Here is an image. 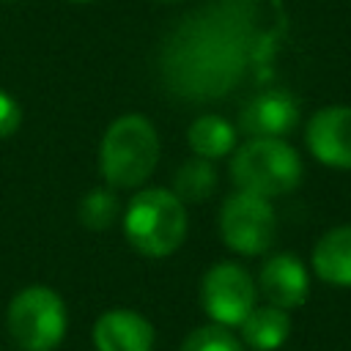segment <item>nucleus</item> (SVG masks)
<instances>
[{
	"label": "nucleus",
	"mask_w": 351,
	"mask_h": 351,
	"mask_svg": "<svg viewBox=\"0 0 351 351\" xmlns=\"http://www.w3.org/2000/svg\"><path fill=\"white\" fill-rule=\"evenodd\" d=\"M244 71V47L222 25L192 19L184 25L165 55V74L176 93L186 99H217L239 82Z\"/></svg>",
	"instance_id": "obj_1"
},
{
	"label": "nucleus",
	"mask_w": 351,
	"mask_h": 351,
	"mask_svg": "<svg viewBox=\"0 0 351 351\" xmlns=\"http://www.w3.org/2000/svg\"><path fill=\"white\" fill-rule=\"evenodd\" d=\"M159 162V134L137 112L115 118L99 145V167L112 189H132L151 178Z\"/></svg>",
	"instance_id": "obj_2"
},
{
	"label": "nucleus",
	"mask_w": 351,
	"mask_h": 351,
	"mask_svg": "<svg viewBox=\"0 0 351 351\" xmlns=\"http://www.w3.org/2000/svg\"><path fill=\"white\" fill-rule=\"evenodd\" d=\"M123 233L140 255L167 258L186 239V206L167 189H143L123 211Z\"/></svg>",
	"instance_id": "obj_3"
},
{
	"label": "nucleus",
	"mask_w": 351,
	"mask_h": 351,
	"mask_svg": "<svg viewBox=\"0 0 351 351\" xmlns=\"http://www.w3.org/2000/svg\"><path fill=\"white\" fill-rule=\"evenodd\" d=\"M230 176L241 192L277 197L299 186L302 159L285 140L252 137L233 154Z\"/></svg>",
	"instance_id": "obj_4"
},
{
	"label": "nucleus",
	"mask_w": 351,
	"mask_h": 351,
	"mask_svg": "<svg viewBox=\"0 0 351 351\" xmlns=\"http://www.w3.org/2000/svg\"><path fill=\"white\" fill-rule=\"evenodd\" d=\"M5 326L22 351H55L69 329V313L58 291L49 285L22 288L5 313Z\"/></svg>",
	"instance_id": "obj_5"
},
{
	"label": "nucleus",
	"mask_w": 351,
	"mask_h": 351,
	"mask_svg": "<svg viewBox=\"0 0 351 351\" xmlns=\"http://www.w3.org/2000/svg\"><path fill=\"white\" fill-rule=\"evenodd\" d=\"M222 241L239 255H261L271 247L277 233V217L269 197L252 192H233L219 208Z\"/></svg>",
	"instance_id": "obj_6"
},
{
	"label": "nucleus",
	"mask_w": 351,
	"mask_h": 351,
	"mask_svg": "<svg viewBox=\"0 0 351 351\" xmlns=\"http://www.w3.org/2000/svg\"><path fill=\"white\" fill-rule=\"evenodd\" d=\"M258 302V285L239 263L219 261L200 280V304L219 326H239Z\"/></svg>",
	"instance_id": "obj_7"
},
{
	"label": "nucleus",
	"mask_w": 351,
	"mask_h": 351,
	"mask_svg": "<svg viewBox=\"0 0 351 351\" xmlns=\"http://www.w3.org/2000/svg\"><path fill=\"white\" fill-rule=\"evenodd\" d=\"M304 140L318 162L351 170V107L329 104L318 110L307 123Z\"/></svg>",
	"instance_id": "obj_8"
},
{
	"label": "nucleus",
	"mask_w": 351,
	"mask_h": 351,
	"mask_svg": "<svg viewBox=\"0 0 351 351\" xmlns=\"http://www.w3.org/2000/svg\"><path fill=\"white\" fill-rule=\"evenodd\" d=\"M296 123H299V104L288 90H280V88L261 90L244 104L239 115V126L250 137L282 140L296 129Z\"/></svg>",
	"instance_id": "obj_9"
},
{
	"label": "nucleus",
	"mask_w": 351,
	"mask_h": 351,
	"mask_svg": "<svg viewBox=\"0 0 351 351\" xmlns=\"http://www.w3.org/2000/svg\"><path fill=\"white\" fill-rule=\"evenodd\" d=\"M258 291L266 296V304L293 310L302 307L310 296V274L296 255L277 252L261 266Z\"/></svg>",
	"instance_id": "obj_10"
},
{
	"label": "nucleus",
	"mask_w": 351,
	"mask_h": 351,
	"mask_svg": "<svg viewBox=\"0 0 351 351\" xmlns=\"http://www.w3.org/2000/svg\"><path fill=\"white\" fill-rule=\"evenodd\" d=\"M90 340L96 351H151L156 332L143 313L115 307L96 318Z\"/></svg>",
	"instance_id": "obj_11"
},
{
	"label": "nucleus",
	"mask_w": 351,
	"mask_h": 351,
	"mask_svg": "<svg viewBox=\"0 0 351 351\" xmlns=\"http://www.w3.org/2000/svg\"><path fill=\"white\" fill-rule=\"evenodd\" d=\"M313 271L335 288H351V225L326 230L313 247Z\"/></svg>",
	"instance_id": "obj_12"
},
{
	"label": "nucleus",
	"mask_w": 351,
	"mask_h": 351,
	"mask_svg": "<svg viewBox=\"0 0 351 351\" xmlns=\"http://www.w3.org/2000/svg\"><path fill=\"white\" fill-rule=\"evenodd\" d=\"M239 329H241V346L252 351H277L291 337L293 324L288 310L274 304H261V307L255 304L250 315L239 324Z\"/></svg>",
	"instance_id": "obj_13"
},
{
	"label": "nucleus",
	"mask_w": 351,
	"mask_h": 351,
	"mask_svg": "<svg viewBox=\"0 0 351 351\" xmlns=\"http://www.w3.org/2000/svg\"><path fill=\"white\" fill-rule=\"evenodd\" d=\"M186 140H189V148L200 159H222L225 154L236 148V129L222 115L208 112L192 121Z\"/></svg>",
	"instance_id": "obj_14"
},
{
	"label": "nucleus",
	"mask_w": 351,
	"mask_h": 351,
	"mask_svg": "<svg viewBox=\"0 0 351 351\" xmlns=\"http://www.w3.org/2000/svg\"><path fill=\"white\" fill-rule=\"evenodd\" d=\"M217 189V170L208 159H189L178 167L173 178V195L186 206V203H203L214 195Z\"/></svg>",
	"instance_id": "obj_15"
},
{
	"label": "nucleus",
	"mask_w": 351,
	"mask_h": 351,
	"mask_svg": "<svg viewBox=\"0 0 351 351\" xmlns=\"http://www.w3.org/2000/svg\"><path fill=\"white\" fill-rule=\"evenodd\" d=\"M121 214V203L112 186H96L80 200V222L88 230H107Z\"/></svg>",
	"instance_id": "obj_16"
},
{
	"label": "nucleus",
	"mask_w": 351,
	"mask_h": 351,
	"mask_svg": "<svg viewBox=\"0 0 351 351\" xmlns=\"http://www.w3.org/2000/svg\"><path fill=\"white\" fill-rule=\"evenodd\" d=\"M181 351H244V346L228 326L206 324V326L192 329L184 337Z\"/></svg>",
	"instance_id": "obj_17"
},
{
	"label": "nucleus",
	"mask_w": 351,
	"mask_h": 351,
	"mask_svg": "<svg viewBox=\"0 0 351 351\" xmlns=\"http://www.w3.org/2000/svg\"><path fill=\"white\" fill-rule=\"evenodd\" d=\"M22 123V110L19 101L14 96H8L5 90H0V140L11 137Z\"/></svg>",
	"instance_id": "obj_18"
},
{
	"label": "nucleus",
	"mask_w": 351,
	"mask_h": 351,
	"mask_svg": "<svg viewBox=\"0 0 351 351\" xmlns=\"http://www.w3.org/2000/svg\"><path fill=\"white\" fill-rule=\"evenodd\" d=\"M154 3H178V0H154Z\"/></svg>",
	"instance_id": "obj_19"
},
{
	"label": "nucleus",
	"mask_w": 351,
	"mask_h": 351,
	"mask_svg": "<svg viewBox=\"0 0 351 351\" xmlns=\"http://www.w3.org/2000/svg\"><path fill=\"white\" fill-rule=\"evenodd\" d=\"M69 3H93V0H69Z\"/></svg>",
	"instance_id": "obj_20"
}]
</instances>
